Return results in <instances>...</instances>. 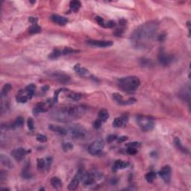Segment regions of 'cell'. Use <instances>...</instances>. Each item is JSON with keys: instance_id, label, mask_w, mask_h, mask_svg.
<instances>
[{"instance_id": "obj_46", "label": "cell", "mask_w": 191, "mask_h": 191, "mask_svg": "<svg viewBox=\"0 0 191 191\" xmlns=\"http://www.w3.org/2000/svg\"><path fill=\"white\" fill-rule=\"evenodd\" d=\"M37 20H38L37 18L33 17H29V19H28V21H29L31 23H32L33 25L37 24Z\"/></svg>"}, {"instance_id": "obj_7", "label": "cell", "mask_w": 191, "mask_h": 191, "mask_svg": "<svg viewBox=\"0 0 191 191\" xmlns=\"http://www.w3.org/2000/svg\"><path fill=\"white\" fill-rule=\"evenodd\" d=\"M49 76L53 80L61 84H67L68 82H70V76L62 72H52L49 73Z\"/></svg>"}, {"instance_id": "obj_42", "label": "cell", "mask_w": 191, "mask_h": 191, "mask_svg": "<svg viewBox=\"0 0 191 191\" xmlns=\"http://www.w3.org/2000/svg\"><path fill=\"white\" fill-rule=\"evenodd\" d=\"M116 22L113 20H110L108 21V23L105 24V28H112L113 27L116 26Z\"/></svg>"}, {"instance_id": "obj_4", "label": "cell", "mask_w": 191, "mask_h": 191, "mask_svg": "<svg viewBox=\"0 0 191 191\" xmlns=\"http://www.w3.org/2000/svg\"><path fill=\"white\" fill-rule=\"evenodd\" d=\"M66 135H70L73 138H76V139L84 138L87 134L85 129L78 124H73V125L68 126L67 128H66Z\"/></svg>"}, {"instance_id": "obj_13", "label": "cell", "mask_w": 191, "mask_h": 191, "mask_svg": "<svg viewBox=\"0 0 191 191\" xmlns=\"http://www.w3.org/2000/svg\"><path fill=\"white\" fill-rule=\"evenodd\" d=\"M174 57L171 55H167L163 52H161L158 55V60L163 66H168L172 62Z\"/></svg>"}, {"instance_id": "obj_38", "label": "cell", "mask_w": 191, "mask_h": 191, "mask_svg": "<svg viewBox=\"0 0 191 191\" xmlns=\"http://www.w3.org/2000/svg\"><path fill=\"white\" fill-rule=\"evenodd\" d=\"M126 152L130 155H134L137 153V150L136 148L133 147H128L126 150Z\"/></svg>"}, {"instance_id": "obj_28", "label": "cell", "mask_w": 191, "mask_h": 191, "mask_svg": "<svg viewBox=\"0 0 191 191\" xmlns=\"http://www.w3.org/2000/svg\"><path fill=\"white\" fill-rule=\"evenodd\" d=\"M11 88H12V86H11L10 84L9 83L5 84V85L3 86V87H2V92H1V95H2V97H4V96H5L7 95V94L10 92Z\"/></svg>"}, {"instance_id": "obj_17", "label": "cell", "mask_w": 191, "mask_h": 191, "mask_svg": "<svg viewBox=\"0 0 191 191\" xmlns=\"http://www.w3.org/2000/svg\"><path fill=\"white\" fill-rule=\"evenodd\" d=\"M51 19H52V22H54L55 23H56V24L57 25H61V26H64L68 22L67 18L64 17H62V16L57 15V14H53V15H52Z\"/></svg>"}, {"instance_id": "obj_34", "label": "cell", "mask_w": 191, "mask_h": 191, "mask_svg": "<svg viewBox=\"0 0 191 191\" xmlns=\"http://www.w3.org/2000/svg\"><path fill=\"white\" fill-rule=\"evenodd\" d=\"M62 147L64 151L67 152L69 151V150L73 149V145L72 144V143H64L62 144Z\"/></svg>"}, {"instance_id": "obj_43", "label": "cell", "mask_w": 191, "mask_h": 191, "mask_svg": "<svg viewBox=\"0 0 191 191\" xmlns=\"http://www.w3.org/2000/svg\"><path fill=\"white\" fill-rule=\"evenodd\" d=\"M140 146V143H137V142L129 143L126 144L127 147H133V148H136V149H137V147H139Z\"/></svg>"}, {"instance_id": "obj_25", "label": "cell", "mask_w": 191, "mask_h": 191, "mask_svg": "<svg viewBox=\"0 0 191 191\" xmlns=\"http://www.w3.org/2000/svg\"><path fill=\"white\" fill-rule=\"evenodd\" d=\"M52 186L55 188H59L62 186V181L58 177H52L50 181Z\"/></svg>"}, {"instance_id": "obj_18", "label": "cell", "mask_w": 191, "mask_h": 191, "mask_svg": "<svg viewBox=\"0 0 191 191\" xmlns=\"http://www.w3.org/2000/svg\"><path fill=\"white\" fill-rule=\"evenodd\" d=\"M49 129L53 132H55L57 134H61V135H66V128L58 126V125H49Z\"/></svg>"}, {"instance_id": "obj_6", "label": "cell", "mask_w": 191, "mask_h": 191, "mask_svg": "<svg viewBox=\"0 0 191 191\" xmlns=\"http://www.w3.org/2000/svg\"><path fill=\"white\" fill-rule=\"evenodd\" d=\"M104 147V141L102 139L94 140L88 147L89 153L92 155H97L102 152Z\"/></svg>"}, {"instance_id": "obj_33", "label": "cell", "mask_w": 191, "mask_h": 191, "mask_svg": "<svg viewBox=\"0 0 191 191\" xmlns=\"http://www.w3.org/2000/svg\"><path fill=\"white\" fill-rule=\"evenodd\" d=\"M37 168L40 170H44L46 167V161L44 160V159H41V158H39L37 159Z\"/></svg>"}, {"instance_id": "obj_1", "label": "cell", "mask_w": 191, "mask_h": 191, "mask_svg": "<svg viewBox=\"0 0 191 191\" xmlns=\"http://www.w3.org/2000/svg\"><path fill=\"white\" fill-rule=\"evenodd\" d=\"M86 107L83 105H66L55 108L51 112L53 120L62 122H67L80 118L86 112Z\"/></svg>"}, {"instance_id": "obj_49", "label": "cell", "mask_w": 191, "mask_h": 191, "mask_svg": "<svg viewBox=\"0 0 191 191\" xmlns=\"http://www.w3.org/2000/svg\"><path fill=\"white\" fill-rule=\"evenodd\" d=\"M185 94H186V93L184 92V91H183V93L181 94V96H184ZM188 96H189V97L190 96V87L188 89Z\"/></svg>"}, {"instance_id": "obj_15", "label": "cell", "mask_w": 191, "mask_h": 191, "mask_svg": "<svg viewBox=\"0 0 191 191\" xmlns=\"http://www.w3.org/2000/svg\"><path fill=\"white\" fill-rule=\"evenodd\" d=\"M16 99L18 102L20 103H25L28 99H30L29 96H28L27 91H26V89H22L17 93V94L16 96Z\"/></svg>"}, {"instance_id": "obj_22", "label": "cell", "mask_w": 191, "mask_h": 191, "mask_svg": "<svg viewBox=\"0 0 191 191\" xmlns=\"http://www.w3.org/2000/svg\"><path fill=\"white\" fill-rule=\"evenodd\" d=\"M108 118H109V113H108V111L102 109L99 111V115H98V119L100 121H102V122H106Z\"/></svg>"}, {"instance_id": "obj_26", "label": "cell", "mask_w": 191, "mask_h": 191, "mask_svg": "<svg viewBox=\"0 0 191 191\" xmlns=\"http://www.w3.org/2000/svg\"><path fill=\"white\" fill-rule=\"evenodd\" d=\"M23 123H24V120H23V118L22 116H19V117L16 119L15 121H14L13 123L10 124V126L11 129H12V128H18V127L22 126V125H23Z\"/></svg>"}, {"instance_id": "obj_14", "label": "cell", "mask_w": 191, "mask_h": 191, "mask_svg": "<svg viewBox=\"0 0 191 191\" xmlns=\"http://www.w3.org/2000/svg\"><path fill=\"white\" fill-rule=\"evenodd\" d=\"M89 44L98 47H108L113 45V42L110 40H90L87 41Z\"/></svg>"}, {"instance_id": "obj_41", "label": "cell", "mask_w": 191, "mask_h": 191, "mask_svg": "<svg viewBox=\"0 0 191 191\" xmlns=\"http://www.w3.org/2000/svg\"><path fill=\"white\" fill-rule=\"evenodd\" d=\"M37 140L40 143H45L47 141V137L45 135L39 134L37 135Z\"/></svg>"}, {"instance_id": "obj_12", "label": "cell", "mask_w": 191, "mask_h": 191, "mask_svg": "<svg viewBox=\"0 0 191 191\" xmlns=\"http://www.w3.org/2000/svg\"><path fill=\"white\" fill-rule=\"evenodd\" d=\"M28 152H29V151H27L23 148H18V149H15L11 152V155L17 161H21L23 160Z\"/></svg>"}, {"instance_id": "obj_31", "label": "cell", "mask_w": 191, "mask_h": 191, "mask_svg": "<svg viewBox=\"0 0 191 191\" xmlns=\"http://www.w3.org/2000/svg\"><path fill=\"white\" fill-rule=\"evenodd\" d=\"M41 31V28L37 24L32 25L29 28V32L31 34H37Z\"/></svg>"}, {"instance_id": "obj_29", "label": "cell", "mask_w": 191, "mask_h": 191, "mask_svg": "<svg viewBox=\"0 0 191 191\" xmlns=\"http://www.w3.org/2000/svg\"><path fill=\"white\" fill-rule=\"evenodd\" d=\"M145 179H146V181L149 183H152L155 181V179H156V173L154 172H148L145 176Z\"/></svg>"}, {"instance_id": "obj_39", "label": "cell", "mask_w": 191, "mask_h": 191, "mask_svg": "<svg viewBox=\"0 0 191 191\" xmlns=\"http://www.w3.org/2000/svg\"><path fill=\"white\" fill-rule=\"evenodd\" d=\"M95 19H96V21L97 22V23L99 25V26H102V27H105L106 23H104V19H103V18H102L101 17H96Z\"/></svg>"}, {"instance_id": "obj_2", "label": "cell", "mask_w": 191, "mask_h": 191, "mask_svg": "<svg viewBox=\"0 0 191 191\" xmlns=\"http://www.w3.org/2000/svg\"><path fill=\"white\" fill-rule=\"evenodd\" d=\"M158 29L155 21H150L141 25L131 35V40L137 46H143L155 37Z\"/></svg>"}, {"instance_id": "obj_45", "label": "cell", "mask_w": 191, "mask_h": 191, "mask_svg": "<svg viewBox=\"0 0 191 191\" xmlns=\"http://www.w3.org/2000/svg\"><path fill=\"white\" fill-rule=\"evenodd\" d=\"M116 139H117V137H116V135H114V134H111V135H109L107 137V141H108V143H111Z\"/></svg>"}, {"instance_id": "obj_44", "label": "cell", "mask_w": 191, "mask_h": 191, "mask_svg": "<svg viewBox=\"0 0 191 191\" xmlns=\"http://www.w3.org/2000/svg\"><path fill=\"white\" fill-rule=\"evenodd\" d=\"M101 125H102V121H100L99 119H97V120L93 122V127L95 129H99Z\"/></svg>"}, {"instance_id": "obj_5", "label": "cell", "mask_w": 191, "mask_h": 191, "mask_svg": "<svg viewBox=\"0 0 191 191\" xmlns=\"http://www.w3.org/2000/svg\"><path fill=\"white\" fill-rule=\"evenodd\" d=\"M137 122L140 127V129L144 131H149L152 130L155 126L154 119L151 116L145 115H138L137 116Z\"/></svg>"}, {"instance_id": "obj_10", "label": "cell", "mask_w": 191, "mask_h": 191, "mask_svg": "<svg viewBox=\"0 0 191 191\" xmlns=\"http://www.w3.org/2000/svg\"><path fill=\"white\" fill-rule=\"evenodd\" d=\"M113 98L116 102L120 104H122V105H128V104H132L135 103L137 102L134 98H130V99H127V100H124L122 96L120 93H113Z\"/></svg>"}, {"instance_id": "obj_11", "label": "cell", "mask_w": 191, "mask_h": 191, "mask_svg": "<svg viewBox=\"0 0 191 191\" xmlns=\"http://www.w3.org/2000/svg\"><path fill=\"white\" fill-rule=\"evenodd\" d=\"M171 172H172V170L171 167L169 165H166L159 171V176L162 178L163 181H165L166 183H169L171 179Z\"/></svg>"}, {"instance_id": "obj_47", "label": "cell", "mask_w": 191, "mask_h": 191, "mask_svg": "<svg viewBox=\"0 0 191 191\" xmlns=\"http://www.w3.org/2000/svg\"><path fill=\"white\" fill-rule=\"evenodd\" d=\"M143 64H141V65L143 66H149L150 65V61L149 59H143Z\"/></svg>"}, {"instance_id": "obj_8", "label": "cell", "mask_w": 191, "mask_h": 191, "mask_svg": "<svg viewBox=\"0 0 191 191\" xmlns=\"http://www.w3.org/2000/svg\"><path fill=\"white\" fill-rule=\"evenodd\" d=\"M100 174L96 172H90L87 173H84V177L82 179L83 183L85 186H91L92 184H95V182L100 178Z\"/></svg>"}, {"instance_id": "obj_36", "label": "cell", "mask_w": 191, "mask_h": 191, "mask_svg": "<svg viewBox=\"0 0 191 191\" xmlns=\"http://www.w3.org/2000/svg\"><path fill=\"white\" fill-rule=\"evenodd\" d=\"M61 51L58 50V49H55L53 52H52L49 55V57L52 58V59H54V58H57V57H59L61 55Z\"/></svg>"}, {"instance_id": "obj_20", "label": "cell", "mask_w": 191, "mask_h": 191, "mask_svg": "<svg viewBox=\"0 0 191 191\" xmlns=\"http://www.w3.org/2000/svg\"><path fill=\"white\" fill-rule=\"evenodd\" d=\"M129 163H128V162L123 161H121V160H118L116 161L114 163V164H113V170L114 171L118 170H122V169H125L126 168V167H129Z\"/></svg>"}, {"instance_id": "obj_35", "label": "cell", "mask_w": 191, "mask_h": 191, "mask_svg": "<svg viewBox=\"0 0 191 191\" xmlns=\"http://www.w3.org/2000/svg\"><path fill=\"white\" fill-rule=\"evenodd\" d=\"M78 50H75V49H71L70 47H65L64 49L63 50L62 53L63 55H68V54H71V53H75V52H78Z\"/></svg>"}, {"instance_id": "obj_21", "label": "cell", "mask_w": 191, "mask_h": 191, "mask_svg": "<svg viewBox=\"0 0 191 191\" xmlns=\"http://www.w3.org/2000/svg\"><path fill=\"white\" fill-rule=\"evenodd\" d=\"M74 70L81 76H86L89 74V71L84 67L81 66L80 64H76L74 66Z\"/></svg>"}, {"instance_id": "obj_3", "label": "cell", "mask_w": 191, "mask_h": 191, "mask_svg": "<svg viewBox=\"0 0 191 191\" xmlns=\"http://www.w3.org/2000/svg\"><path fill=\"white\" fill-rule=\"evenodd\" d=\"M118 86L122 91L127 93H133L140 85L139 78L136 76H128L119 79Z\"/></svg>"}, {"instance_id": "obj_37", "label": "cell", "mask_w": 191, "mask_h": 191, "mask_svg": "<svg viewBox=\"0 0 191 191\" xmlns=\"http://www.w3.org/2000/svg\"><path fill=\"white\" fill-rule=\"evenodd\" d=\"M27 125H28V128L29 129V130L32 131L35 129V122H34V120L32 118H28L27 120Z\"/></svg>"}, {"instance_id": "obj_48", "label": "cell", "mask_w": 191, "mask_h": 191, "mask_svg": "<svg viewBox=\"0 0 191 191\" xmlns=\"http://www.w3.org/2000/svg\"><path fill=\"white\" fill-rule=\"evenodd\" d=\"M128 140V137H126V136H122V137H120V138H118V143H122V142H125V140Z\"/></svg>"}, {"instance_id": "obj_27", "label": "cell", "mask_w": 191, "mask_h": 191, "mask_svg": "<svg viewBox=\"0 0 191 191\" xmlns=\"http://www.w3.org/2000/svg\"><path fill=\"white\" fill-rule=\"evenodd\" d=\"M35 89H36V86H35L34 84H28V85L26 87V91L28 93L30 99H31L32 96H33L34 93H35Z\"/></svg>"}, {"instance_id": "obj_23", "label": "cell", "mask_w": 191, "mask_h": 191, "mask_svg": "<svg viewBox=\"0 0 191 191\" xmlns=\"http://www.w3.org/2000/svg\"><path fill=\"white\" fill-rule=\"evenodd\" d=\"M82 7V3L81 2L78 1V0H75V1H72L70 3V10L74 11V12H77L80 8Z\"/></svg>"}, {"instance_id": "obj_19", "label": "cell", "mask_w": 191, "mask_h": 191, "mask_svg": "<svg viewBox=\"0 0 191 191\" xmlns=\"http://www.w3.org/2000/svg\"><path fill=\"white\" fill-rule=\"evenodd\" d=\"M0 160H1V163H2V165H4L5 167H8V168H13L14 167V163L11 161L10 158L8 156L5 155H1L0 157Z\"/></svg>"}, {"instance_id": "obj_24", "label": "cell", "mask_w": 191, "mask_h": 191, "mask_svg": "<svg viewBox=\"0 0 191 191\" xmlns=\"http://www.w3.org/2000/svg\"><path fill=\"white\" fill-rule=\"evenodd\" d=\"M174 143H175V145H176V147L179 149V150L181 152H182L183 153H188V150L187 148L184 147V146L182 145V143H181V140H180V139L179 138H178V137H176L175 138V140H174Z\"/></svg>"}, {"instance_id": "obj_30", "label": "cell", "mask_w": 191, "mask_h": 191, "mask_svg": "<svg viewBox=\"0 0 191 191\" xmlns=\"http://www.w3.org/2000/svg\"><path fill=\"white\" fill-rule=\"evenodd\" d=\"M67 96L70 99H73L75 101H78L80 100L81 98H82V94L78 93H75V92H71V91H69V93L67 94Z\"/></svg>"}, {"instance_id": "obj_16", "label": "cell", "mask_w": 191, "mask_h": 191, "mask_svg": "<svg viewBox=\"0 0 191 191\" xmlns=\"http://www.w3.org/2000/svg\"><path fill=\"white\" fill-rule=\"evenodd\" d=\"M49 107H51L48 102H40L37 104L33 108V113L35 115H37L41 112H44L48 109Z\"/></svg>"}, {"instance_id": "obj_40", "label": "cell", "mask_w": 191, "mask_h": 191, "mask_svg": "<svg viewBox=\"0 0 191 191\" xmlns=\"http://www.w3.org/2000/svg\"><path fill=\"white\" fill-rule=\"evenodd\" d=\"M22 176H23V177L24 178V179H30V178L31 177V173H30L29 171H28V168H26L23 170V173H22Z\"/></svg>"}, {"instance_id": "obj_9", "label": "cell", "mask_w": 191, "mask_h": 191, "mask_svg": "<svg viewBox=\"0 0 191 191\" xmlns=\"http://www.w3.org/2000/svg\"><path fill=\"white\" fill-rule=\"evenodd\" d=\"M84 175V172L83 170L79 169L78 172H77L76 175L74 176V178L72 179V181H70V183L68 185V189L70 190H74L76 189L80 181L83 179Z\"/></svg>"}, {"instance_id": "obj_32", "label": "cell", "mask_w": 191, "mask_h": 191, "mask_svg": "<svg viewBox=\"0 0 191 191\" xmlns=\"http://www.w3.org/2000/svg\"><path fill=\"white\" fill-rule=\"evenodd\" d=\"M124 122L122 120V118H116L113 122V126L115 128H120L122 126Z\"/></svg>"}]
</instances>
